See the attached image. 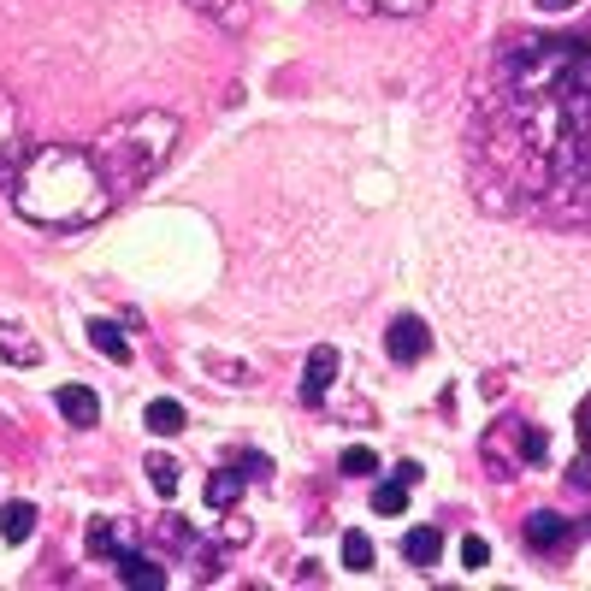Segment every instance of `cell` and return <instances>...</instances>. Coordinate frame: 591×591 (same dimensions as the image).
Masks as SVG:
<instances>
[{
    "mask_svg": "<svg viewBox=\"0 0 591 591\" xmlns=\"http://www.w3.org/2000/svg\"><path fill=\"white\" fill-rule=\"evenodd\" d=\"M12 207L36 225H60V231H77V225H95L107 219L113 207V184L95 160V148H71V142H42L24 154L18 178H12Z\"/></svg>",
    "mask_w": 591,
    "mask_h": 591,
    "instance_id": "6da1fadb",
    "label": "cell"
},
{
    "mask_svg": "<svg viewBox=\"0 0 591 591\" xmlns=\"http://www.w3.org/2000/svg\"><path fill=\"white\" fill-rule=\"evenodd\" d=\"M178 136H184V125H178L172 113H160V107L131 113V119H119V125H107V131L95 136V160H101V172H107L113 196H119V201L136 196V190H142V184L172 160Z\"/></svg>",
    "mask_w": 591,
    "mask_h": 591,
    "instance_id": "7a4b0ae2",
    "label": "cell"
},
{
    "mask_svg": "<svg viewBox=\"0 0 591 591\" xmlns=\"http://www.w3.org/2000/svg\"><path fill=\"white\" fill-rule=\"evenodd\" d=\"M485 461H491L497 479H515L521 467L544 461V432L526 426V420H497V426L485 432Z\"/></svg>",
    "mask_w": 591,
    "mask_h": 591,
    "instance_id": "3957f363",
    "label": "cell"
},
{
    "mask_svg": "<svg viewBox=\"0 0 591 591\" xmlns=\"http://www.w3.org/2000/svg\"><path fill=\"white\" fill-rule=\"evenodd\" d=\"M432 349V331L420 326L414 314H402V320H391V331H385V355L391 361H402V367H414L420 355Z\"/></svg>",
    "mask_w": 591,
    "mask_h": 591,
    "instance_id": "277c9868",
    "label": "cell"
},
{
    "mask_svg": "<svg viewBox=\"0 0 591 591\" xmlns=\"http://www.w3.org/2000/svg\"><path fill=\"white\" fill-rule=\"evenodd\" d=\"M24 142H18V107L0 95V190H12V178H18V166H24Z\"/></svg>",
    "mask_w": 591,
    "mask_h": 591,
    "instance_id": "5b68a950",
    "label": "cell"
},
{
    "mask_svg": "<svg viewBox=\"0 0 591 591\" xmlns=\"http://www.w3.org/2000/svg\"><path fill=\"white\" fill-rule=\"evenodd\" d=\"M568 538H574V521H562L556 509H538V515L526 521V544H532V550H544V556L568 550Z\"/></svg>",
    "mask_w": 591,
    "mask_h": 591,
    "instance_id": "8992f818",
    "label": "cell"
},
{
    "mask_svg": "<svg viewBox=\"0 0 591 591\" xmlns=\"http://www.w3.org/2000/svg\"><path fill=\"white\" fill-rule=\"evenodd\" d=\"M136 550V532L125 521H95L89 526V556L95 562H119V556H131Z\"/></svg>",
    "mask_w": 591,
    "mask_h": 591,
    "instance_id": "52a82bcc",
    "label": "cell"
},
{
    "mask_svg": "<svg viewBox=\"0 0 591 591\" xmlns=\"http://www.w3.org/2000/svg\"><path fill=\"white\" fill-rule=\"evenodd\" d=\"M331 385H337V349L320 343V349L308 355V373H302V402H326Z\"/></svg>",
    "mask_w": 591,
    "mask_h": 591,
    "instance_id": "ba28073f",
    "label": "cell"
},
{
    "mask_svg": "<svg viewBox=\"0 0 591 591\" xmlns=\"http://www.w3.org/2000/svg\"><path fill=\"white\" fill-rule=\"evenodd\" d=\"M60 414H66L71 426H101V396L89 391V385H60Z\"/></svg>",
    "mask_w": 591,
    "mask_h": 591,
    "instance_id": "9c48e42d",
    "label": "cell"
},
{
    "mask_svg": "<svg viewBox=\"0 0 591 591\" xmlns=\"http://www.w3.org/2000/svg\"><path fill=\"white\" fill-rule=\"evenodd\" d=\"M142 420H148V432H154V438H178L190 414H184V402H178V396H154Z\"/></svg>",
    "mask_w": 591,
    "mask_h": 591,
    "instance_id": "30bf717a",
    "label": "cell"
},
{
    "mask_svg": "<svg viewBox=\"0 0 591 591\" xmlns=\"http://www.w3.org/2000/svg\"><path fill=\"white\" fill-rule=\"evenodd\" d=\"M113 568H119V580H125V586H136V591H148V586L160 591V586H166V568H160V562H148L142 550H131V556H119Z\"/></svg>",
    "mask_w": 591,
    "mask_h": 591,
    "instance_id": "8fae6325",
    "label": "cell"
},
{
    "mask_svg": "<svg viewBox=\"0 0 591 591\" xmlns=\"http://www.w3.org/2000/svg\"><path fill=\"white\" fill-rule=\"evenodd\" d=\"M402 556H408L414 568H432V562L444 556V532H438V526H414V532L402 538Z\"/></svg>",
    "mask_w": 591,
    "mask_h": 591,
    "instance_id": "7c38bea8",
    "label": "cell"
},
{
    "mask_svg": "<svg viewBox=\"0 0 591 591\" xmlns=\"http://www.w3.org/2000/svg\"><path fill=\"white\" fill-rule=\"evenodd\" d=\"M196 12H207L213 24H225V30H243L249 18H255V0H190Z\"/></svg>",
    "mask_w": 591,
    "mask_h": 591,
    "instance_id": "4fadbf2b",
    "label": "cell"
},
{
    "mask_svg": "<svg viewBox=\"0 0 591 591\" xmlns=\"http://www.w3.org/2000/svg\"><path fill=\"white\" fill-rule=\"evenodd\" d=\"M243 485H249V473H243V467H219V473L207 479V503H213V509H231Z\"/></svg>",
    "mask_w": 591,
    "mask_h": 591,
    "instance_id": "5bb4252c",
    "label": "cell"
},
{
    "mask_svg": "<svg viewBox=\"0 0 591 591\" xmlns=\"http://www.w3.org/2000/svg\"><path fill=\"white\" fill-rule=\"evenodd\" d=\"M30 532H36V503H6L0 509V538L6 544H24Z\"/></svg>",
    "mask_w": 591,
    "mask_h": 591,
    "instance_id": "9a60e30c",
    "label": "cell"
},
{
    "mask_svg": "<svg viewBox=\"0 0 591 591\" xmlns=\"http://www.w3.org/2000/svg\"><path fill=\"white\" fill-rule=\"evenodd\" d=\"M0 355L18 361V367H36V361H42V343H30L24 326H0Z\"/></svg>",
    "mask_w": 591,
    "mask_h": 591,
    "instance_id": "2e32d148",
    "label": "cell"
},
{
    "mask_svg": "<svg viewBox=\"0 0 591 591\" xmlns=\"http://www.w3.org/2000/svg\"><path fill=\"white\" fill-rule=\"evenodd\" d=\"M349 12H361V18H373V12H391V18H414V12H426L432 0H343Z\"/></svg>",
    "mask_w": 591,
    "mask_h": 591,
    "instance_id": "e0dca14e",
    "label": "cell"
},
{
    "mask_svg": "<svg viewBox=\"0 0 591 591\" xmlns=\"http://www.w3.org/2000/svg\"><path fill=\"white\" fill-rule=\"evenodd\" d=\"M89 343H95L107 361H131V343H125V331L107 326V320H95V326H89Z\"/></svg>",
    "mask_w": 591,
    "mask_h": 591,
    "instance_id": "ac0fdd59",
    "label": "cell"
},
{
    "mask_svg": "<svg viewBox=\"0 0 591 591\" xmlns=\"http://www.w3.org/2000/svg\"><path fill=\"white\" fill-rule=\"evenodd\" d=\"M178 473H184V467L172 456H148V485H154L160 497H178Z\"/></svg>",
    "mask_w": 591,
    "mask_h": 591,
    "instance_id": "d6986e66",
    "label": "cell"
},
{
    "mask_svg": "<svg viewBox=\"0 0 591 591\" xmlns=\"http://www.w3.org/2000/svg\"><path fill=\"white\" fill-rule=\"evenodd\" d=\"M343 568H373V538L367 532H343Z\"/></svg>",
    "mask_w": 591,
    "mask_h": 591,
    "instance_id": "ffe728a7",
    "label": "cell"
},
{
    "mask_svg": "<svg viewBox=\"0 0 591 591\" xmlns=\"http://www.w3.org/2000/svg\"><path fill=\"white\" fill-rule=\"evenodd\" d=\"M402 509H408V485H402V479L373 491V515H402Z\"/></svg>",
    "mask_w": 591,
    "mask_h": 591,
    "instance_id": "44dd1931",
    "label": "cell"
},
{
    "mask_svg": "<svg viewBox=\"0 0 591 591\" xmlns=\"http://www.w3.org/2000/svg\"><path fill=\"white\" fill-rule=\"evenodd\" d=\"M343 473H379V456L367 444H355V450H343Z\"/></svg>",
    "mask_w": 591,
    "mask_h": 591,
    "instance_id": "7402d4cb",
    "label": "cell"
},
{
    "mask_svg": "<svg viewBox=\"0 0 591 591\" xmlns=\"http://www.w3.org/2000/svg\"><path fill=\"white\" fill-rule=\"evenodd\" d=\"M491 562V550H485V538L473 532V538H461V568H485Z\"/></svg>",
    "mask_w": 591,
    "mask_h": 591,
    "instance_id": "603a6c76",
    "label": "cell"
},
{
    "mask_svg": "<svg viewBox=\"0 0 591 591\" xmlns=\"http://www.w3.org/2000/svg\"><path fill=\"white\" fill-rule=\"evenodd\" d=\"M237 467H243L249 479H266V456H243V461H237Z\"/></svg>",
    "mask_w": 591,
    "mask_h": 591,
    "instance_id": "cb8c5ba5",
    "label": "cell"
},
{
    "mask_svg": "<svg viewBox=\"0 0 591 591\" xmlns=\"http://www.w3.org/2000/svg\"><path fill=\"white\" fill-rule=\"evenodd\" d=\"M568 479H574V485H586V491H591V456H586V461H574V473H568Z\"/></svg>",
    "mask_w": 591,
    "mask_h": 591,
    "instance_id": "d4e9b609",
    "label": "cell"
},
{
    "mask_svg": "<svg viewBox=\"0 0 591 591\" xmlns=\"http://www.w3.org/2000/svg\"><path fill=\"white\" fill-rule=\"evenodd\" d=\"M580 438H586V444H591V396H586V402H580Z\"/></svg>",
    "mask_w": 591,
    "mask_h": 591,
    "instance_id": "484cf974",
    "label": "cell"
},
{
    "mask_svg": "<svg viewBox=\"0 0 591 591\" xmlns=\"http://www.w3.org/2000/svg\"><path fill=\"white\" fill-rule=\"evenodd\" d=\"M544 6H550V12H562V6H574V0H544Z\"/></svg>",
    "mask_w": 591,
    "mask_h": 591,
    "instance_id": "4316f807",
    "label": "cell"
}]
</instances>
